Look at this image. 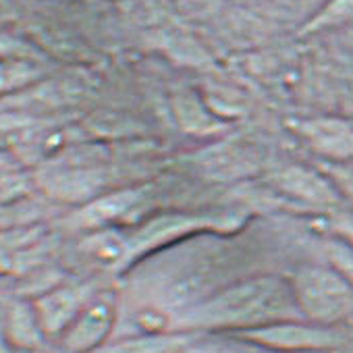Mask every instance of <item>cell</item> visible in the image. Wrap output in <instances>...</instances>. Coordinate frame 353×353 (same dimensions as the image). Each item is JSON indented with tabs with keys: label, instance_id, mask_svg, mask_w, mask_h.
<instances>
[{
	"label": "cell",
	"instance_id": "1",
	"mask_svg": "<svg viewBox=\"0 0 353 353\" xmlns=\"http://www.w3.org/2000/svg\"><path fill=\"white\" fill-rule=\"evenodd\" d=\"M291 301L295 295L281 281L256 279L214 297L200 310V318L208 324H254L283 316Z\"/></svg>",
	"mask_w": 353,
	"mask_h": 353
},
{
	"label": "cell",
	"instance_id": "2",
	"mask_svg": "<svg viewBox=\"0 0 353 353\" xmlns=\"http://www.w3.org/2000/svg\"><path fill=\"white\" fill-rule=\"evenodd\" d=\"M295 303L318 322H334L353 310V287L334 270L310 266L295 276Z\"/></svg>",
	"mask_w": 353,
	"mask_h": 353
},
{
	"label": "cell",
	"instance_id": "3",
	"mask_svg": "<svg viewBox=\"0 0 353 353\" xmlns=\"http://www.w3.org/2000/svg\"><path fill=\"white\" fill-rule=\"evenodd\" d=\"M114 324V303L110 297H92L73 324L65 330L63 345L69 353H88L96 349Z\"/></svg>",
	"mask_w": 353,
	"mask_h": 353
},
{
	"label": "cell",
	"instance_id": "4",
	"mask_svg": "<svg viewBox=\"0 0 353 353\" xmlns=\"http://www.w3.org/2000/svg\"><path fill=\"white\" fill-rule=\"evenodd\" d=\"M90 299L85 287H61L40 297L34 312L46 334L65 332Z\"/></svg>",
	"mask_w": 353,
	"mask_h": 353
},
{
	"label": "cell",
	"instance_id": "5",
	"mask_svg": "<svg viewBox=\"0 0 353 353\" xmlns=\"http://www.w3.org/2000/svg\"><path fill=\"white\" fill-rule=\"evenodd\" d=\"M301 133L310 145L326 158H351L353 156V127L341 119H312L301 123Z\"/></svg>",
	"mask_w": 353,
	"mask_h": 353
},
{
	"label": "cell",
	"instance_id": "6",
	"mask_svg": "<svg viewBox=\"0 0 353 353\" xmlns=\"http://www.w3.org/2000/svg\"><path fill=\"white\" fill-rule=\"evenodd\" d=\"M252 336L283 349H324L336 343V334L332 330L303 324H274L256 330Z\"/></svg>",
	"mask_w": 353,
	"mask_h": 353
},
{
	"label": "cell",
	"instance_id": "7",
	"mask_svg": "<svg viewBox=\"0 0 353 353\" xmlns=\"http://www.w3.org/2000/svg\"><path fill=\"white\" fill-rule=\"evenodd\" d=\"M279 185L283 192L295 196L297 200L310 202V204H332L336 200L332 188L318 176L316 172L307 168H289L279 176Z\"/></svg>",
	"mask_w": 353,
	"mask_h": 353
},
{
	"label": "cell",
	"instance_id": "8",
	"mask_svg": "<svg viewBox=\"0 0 353 353\" xmlns=\"http://www.w3.org/2000/svg\"><path fill=\"white\" fill-rule=\"evenodd\" d=\"M139 202V192H119L104 198H98L96 202L88 204L77 214V225L85 229H96L104 223H110L119 219L121 214L129 212Z\"/></svg>",
	"mask_w": 353,
	"mask_h": 353
},
{
	"label": "cell",
	"instance_id": "9",
	"mask_svg": "<svg viewBox=\"0 0 353 353\" xmlns=\"http://www.w3.org/2000/svg\"><path fill=\"white\" fill-rule=\"evenodd\" d=\"M81 252L94 264L102 268H112L131 254V243L114 231H102V233L88 237L81 243Z\"/></svg>",
	"mask_w": 353,
	"mask_h": 353
},
{
	"label": "cell",
	"instance_id": "10",
	"mask_svg": "<svg viewBox=\"0 0 353 353\" xmlns=\"http://www.w3.org/2000/svg\"><path fill=\"white\" fill-rule=\"evenodd\" d=\"M183 347L181 336H143L119 343L104 353H174Z\"/></svg>",
	"mask_w": 353,
	"mask_h": 353
},
{
	"label": "cell",
	"instance_id": "11",
	"mask_svg": "<svg viewBox=\"0 0 353 353\" xmlns=\"http://www.w3.org/2000/svg\"><path fill=\"white\" fill-rule=\"evenodd\" d=\"M42 326L36 318V312L34 310H26V307H19L13 312L11 316V336L15 343L23 345V347H32L40 341V334H42Z\"/></svg>",
	"mask_w": 353,
	"mask_h": 353
},
{
	"label": "cell",
	"instance_id": "12",
	"mask_svg": "<svg viewBox=\"0 0 353 353\" xmlns=\"http://www.w3.org/2000/svg\"><path fill=\"white\" fill-rule=\"evenodd\" d=\"M353 17V0H332L305 28V32H316L332 26H341Z\"/></svg>",
	"mask_w": 353,
	"mask_h": 353
}]
</instances>
